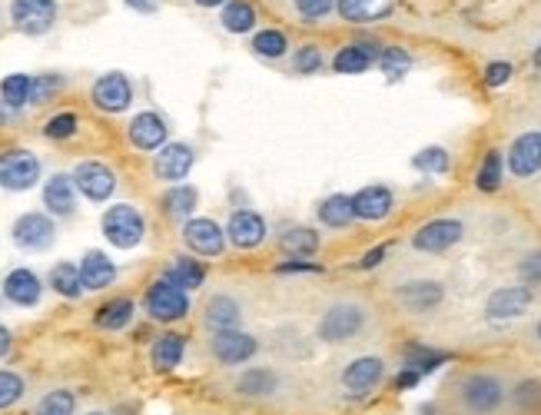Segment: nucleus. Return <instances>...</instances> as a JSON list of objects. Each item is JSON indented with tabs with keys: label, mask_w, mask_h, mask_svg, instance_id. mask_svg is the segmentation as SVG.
<instances>
[{
	"label": "nucleus",
	"mask_w": 541,
	"mask_h": 415,
	"mask_svg": "<svg viewBox=\"0 0 541 415\" xmlns=\"http://www.w3.org/2000/svg\"><path fill=\"white\" fill-rule=\"evenodd\" d=\"M183 359H186V339L180 332H163V336L150 346V366L160 372V376L180 369Z\"/></svg>",
	"instance_id": "cd10ccee"
},
{
	"label": "nucleus",
	"mask_w": 541,
	"mask_h": 415,
	"mask_svg": "<svg viewBox=\"0 0 541 415\" xmlns=\"http://www.w3.org/2000/svg\"><path fill=\"white\" fill-rule=\"evenodd\" d=\"M369 326H372V313L366 306L356 303V299H339V303H332L319 316L316 336L326 346H346V342H356Z\"/></svg>",
	"instance_id": "f03ea898"
},
{
	"label": "nucleus",
	"mask_w": 541,
	"mask_h": 415,
	"mask_svg": "<svg viewBox=\"0 0 541 415\" xmlns=\"http://www.w3.org/2000/svg\"><path fill=\"white\" fill-rule=\"evenodd\" d=\"M193 166H196V150L190 147V143L173 140V143H166V147L156 150L153 173H156V180H163V183H183Z\"/></svg>",
	"instance_id": "4be33fe9"
},
{
	"label": "nucleus",
	"mask_w": 541,
	"mask_h": 415,
	"mask_svg": "<svg viewBox=\"0 0 541 415\" xmlns=\"http://www.w3.org/2000/svg\"><path fill=\"white\" fill-rule=\"evenodd\" d=\"M452 362V352H442V349H435V346H425V342H409L402 352V366H412L419 376H432L435 369H442V366H449Z\"/></svg>",
	"instance_id": "2f4dec72"
},
{
	"label": "nucleus",
	"mask_w": 541,
	"mask_h": 415,
	"mask_svg": "<svg viewBox=\"0 0 541 415\" xmlns=\"http://www.w3.org/2000/svg\"><path fill=\"white\" fill-rule=\"evenodd\" d=\"M395 389H399V392H409V389H415V386H419V382H422V376H419V372H415L412 366H402L399 372H395Z\"/></svg>",
	"instance_id": "5fc2aeb1"
},
{
	"label": "nucleus",
	"mask_w": 541,
	"mask_h": 415,
	"mask_svg": "<svg viewBox=\"0 0 541 415\" xmlns=\"http://www.w3.org/2000/svg\"><path fill=\"white\" fill-rule=\"evenodd\" d=\"M289 60H293V70L296 74H319L322 64H326V54H322V47L319 44H299L293 54H289Z\"/></svg>",
	"instance_id": "49530a36"
},
{
	"label": "nucleus",
	"mask_w": 541,
	"mask_h": 415,
	"mask_svg": "<svg viewBox=\"0 0 541 415\" xmlns=\"http://www.w3.org/2000/svg\"><path fill=\"white\" fill-rule=\"evenodd\" d=\"M64 87H67L64 74H40V77H34V87H30V107H44V103L54 100Z\"/></svg>",
	"instance_id": "de8ad7c7"
},
{
	"label": "nucleus",
	"mask_w": 541,
	"mask_h": 415,
	"mask_svg": "<svg viewBox=\"0 0 541 415\" xmlns=\"http://www.w3.org/2000/svg\"><path fill=\"white\" fill-rule=\"evenodd\" d=\"M259 352L256 336H249L243 329H230V332H213L210 336V356L220 362V366H243Z\"/></svg>",
	"instance_id": "6ab92c4d"
},
{
	"label": "nucleus",
	"mask_w": 541,
	"mask_h": 415,
	"mask_svg": "<svg viewBox=\"0 0 541 415\" xmlns=\"http://www.w3.org/2000/svg\"><path fill=\"white\" fill-rule=\"evenodd\" d=\"M269 236V223L263 213H256L253 206H239V210L230 213V223H226V243L233 249H259Z\"/></svg>",
	"instance_id": "2eb2a0df"
},
{
	"label": "nucleus",
	"mask_w": 541,
	"mask_h": 415,
	"mask_svg": "<svg viewBox=\"0 0 541 415\" xmlns=\"http://www.w3.org/2000/svg\"><path fill=\"white\" fill-rule=\"evenodd\" d=\"M379 54H382V44L376 37H359V40H352V44L336 50V57H332V70H336V74H349V77L366 74V70L376 67Z\"/></svg>",
	"instance_id": "5701e85b"
},
{
	"label": "nucleus",
	"mask_w": 541,
	"mask_h": 415,
	"mask_svg": "<svg viewBox=\"0 0 541 415\" xmlns=\"http://www.w3.org/2000/svg\"><path fill=\"white\" fill-rule=\"evenodd\" d=\"M74 186H77V193L83 196V200H90V203H107L113 193H117V173H113V166H107L103 160H80L74 166Z\"/></svg>",
	"instance_id": "ddd939ff"
},
{
	"label": "nucleus",
	"mask_w": 541,
	"mask_h": 415,
	"mask_svg": "<svg viewBox=\"0 0 541 415\" xmlns=\"http://www.w3.org/2000/svg\"><path fill=\"white\" fill-rule=\"evenodd\" d=\"M505 183V153L502 150H488L482 163L475 170V190L478 193H498Z\"/></svg>",
	"instance_id": "c9c22d12"
},
{
	"label": "nucleus",
	"mask_w": 541,
	"mask_h": 415,
	"mask_svg": "<svg viewBox=\"0 0 541 415\" xmlns=\"http://www.w3.org/2000/svg\"><path fill=\"white\" fill-rule=\"evenodd\" d=\"M10 27L24 37H47L60 20V0H10Z\"/></svg>",
	"instance_id": "423d86ee"
},
{
	"label": "nucleus",
	"mask_w": 541,
	"mask_h": 415,
	"mask_svg": "<svg viewBox=\"0 0 541 415\" xmlns=\"http://www.w3.org/2000/svg\"><path fill=\"white\" fill-rule=\"evenodd\" d=\"M130 10H137V14H153L156 7H160V0H123Z\"/></svg>",
	"instance_id": "13d9d810"
},
{
	"label": "nucleus",
	"mask_w": 541,
	"mask_h": 415,
	"mask_svg": "<svg viewBox=\"0 0 541 415\" xmlns=\"http://www.w3.org/2000/svg\"><path fill=\"white\" fill-rule=\"evenodd\" d=\"M386 256H389V243L372 246L356 259V269H362V273H372V269H379L382 263H386Z\"/></svg>",
	"instance_id": "864d4df0"
},
{
	"label": "nucleus",
	"mask_w": 541,
	"mask_h": 415,
	"mask_svg": "<svg viewBox=\"0 0 541 415\" xmlns=\"http://www.w3.org/2000/svg\"><path fill=\"white\" fill-rule=\"evenodd\" d=\"M535 339L541 342V319H538V326H535Z\"/></svg>",
	"instance_id": "680f3d73"
},
{
	"label": "nucleus",
	"mask_w": 541,
	"mask_h": 415,
	"mask_svg": "<svg viewBox=\"0 0 541 415\" xmlns=\"http://www.w3.org/2000/svg\"><path fill=\"white\" fill-rule=\"evenodd\" d=\"M220 20L223 27L230 30V34H249V30L256 27V7L249 4V0H226L220 7Z\"/></svg>",
	"instance_id": "e433bc0d"
},
{
	"label": "nucleus",
	"mask_w": 541,
	"mask_h": 415,
	"mask_svg": "<svg viewBox=\"0 0 541 415\" xmlns=\"http://www.w3.org/2000/svg\"><path fill=\"white\" fill-rule=\"evenodd\" d=\"M14 123H20V110L7 107V103L0 100V127H14Z\"/></svg>",
	"instance_id": "4d7b16f0"
},
{
	"label": "nucleus",
	"mask_w": 541,
	"mask_h": 415,
	"mask_svg": "<svg viewBox=\"0 0 541 415\" xmlns=\"http://www.w3.org/2000/svg\"><path fill=\"white\" fill-rule=\"evenodd\" d=\"M77 130H80V117L74 110H60V113H54L47 123H44V137L47 140H54V143H64V140H74L77 137Z\"/></svg>",
	"instance_id": "c03bdc74"
},
{
	"label": "nucleus",
	"mask_w": 541,
	"mask_h": 415,
	"mask_svg": "<svg viewBox=\"0 0 541 415\" xmlns=\"http://www.w3.org/2000/svg\"><path fill=\"white\" fill-rule=\"evenodd\" d=\"M90 103L100 113H110V117L127 113L133 107V80L123 74V70H107V74H100L93 80Z\"/></svg>",
	"instance_id": "9b49d317"
},
{
	"label": "nucleus",
	"mask_w": 541,
	"mask_h": 415,
	"mask_svg": "<svg viewBox=\"0 0 541 415\" xmlns=\"http://www.w3.org/2000/svg\"><path fill=\"white\" fill-rule=\"evenodd\" d=\"M10 240H14L17 249H24V253H47L57 243V220L40 210L20 213L10 223Z\"/></svg>",
	"instance_id": "6e6552de"
},
{
	"label": "nucleus",
	"mask_w": 541,
	"mask_h": 415,
	"mask_svg": "<svg viewBox=\"0 0 541 415\" xmlns=\"http://www.w3.org/2000/svg\"><path fill=\"white\" fill-rule=\"evenodd\" d=\"M392 296L409 316H429L445 303V286L439 279L419 276V279H405V283H399Z\"/></svg>",
	"instance_id": "f8f14e48"
},
{
	"label": "nucleus",
	"mask_w": 541,
	"mask_h": 415,
	"mask_svg": "<svg viewBox=\"0 0 541 415\" xmlns=\"http://www.w3.org/2000/svg\"><path fill=\"white\" fill-rule=\"evenodd\" d=\"M87 415H107V412H97V409H93V412H87Z\"/></svg>",
	"instance_id": "0e129e2a"
},
{
	"label": "nucleus",
	"mask_w": 541,
	"mask_h": 415,
	"mask_svg": "<svg viewBox=\"0 0 541 415\" xmlns=\"http://www.w3.org/2000/svg\"><path fill=\"white\" fill-rule=\"evenodd\" d=\"M376 64H379L382 74H386L389 83H399L415 67V60H412V54L405 47H382V54H379Z\"/></svg>",
	"instance_id": "a19ab883"
},
{
	"label": "nucleus",
	"mask_w": 541,
	"mask_h": 415,
	"mask_svg": "<svg viewBox=\"0 0 541 415\" xmlns=\"http://www.w3.org/2000/svg\"><path fill=\"white\" fill-rule=\"evenodd\" d=\"M336 14L349 24H372L392 14V4L386 0H336Z\"/></svg>",
	"instance_id": "f704fd0d"
},
{
	"label": "nucleus",
	"mask_w": 541,
	"mask_h": 415,
	"mask_svg": "<svg viewBox=\"0 0 541 415\" xmlns=\"http://www.w3.org/2000/svg\"><path fill=\"white\" fill-rule=\"evenodd\" d=\"M236 392L243 399H273L279 392V376L273 369H246L236 379Z\"/></svg>",
	"instance_id": "72a5a7b5"
},
{
	"label": "nucleus",
	"mask_w": 541,
	"mask_h": 415,
	"mask_svg": "<svg viewBox=\"0 0 541 415\" xmlns=\"http://www.w3.org/2000/svg\"><path fill=\"white\" fill-rule=\"evenodd\" d=\"M508 406L515 412H538L541 409V379L525 376L508 389Z\"/></svg>",
	"instance_id": "58836bf2"
},
{
	"label": "nucleus",
	"mask_w": 541,
	"mask_h": 415,
	"mask_svg": "<svg viewBox=\"0 0 541 415\" xmlns=\"http://www.w3.org/2000/svg\"><path fill=\"white\" fill-rule=\"evenodd\" d=\"M395 210V190L386 183H372L352 193V213L362 223H382L389 220Z\"/></svg>",
	"instance_id": "aec40b11"
},
{
	"label": "nucleus",
	"mask_w": 541,
	"mask_h": 415,
	"mask_svg": "<svg viewBox=\"0 0 541 415\" xmlns=\"http://www.w3.org/2000/svg\"><path fill=\"white\" fill-rule=\"evenodd\" d=\"M183 243L193 256L216 259L226 253V230L210 216H190L183 223Z\"/></svg>",
	"instance_id": "4468645a"
},
{
	"label": "nucleus",
	"mask_w": 541,
	"mask_h": 415,
	"mask_svg": "<svg viewBox=\"0 0 541 415\" xmlns=\"http://www.w3.org/2000/svg\"><path fill=\"white\" fill-rule=\"evenodd\" d=\"M103 240L117 249H137L147 240V216H143L133 203H113L100 216Z\"/></svg>",
	"instance_id": "7ed1b4c3"
},
{
	"label": "nucleus",
	"mask_w": 541,
	"mask_h": 415,
	"mask_svg": "<svg viewBox=\"0 0 541 415\" xmlns=\"http://www.w3.org/2000/svg\"><path fill=\"white\" fill-rule=\"evenodd\" d=\"M455 402L465 415H498L508 406V389L495 372H465L455 382Z\"/></svg>",
	"instance_id": "f257e3e1"
},
{
	"label": "nucleus",
	"mask_w": 541,
	"mask_h": 415,
	"mask_svg": "<svg viewBox=\"0 0 541 415\" xmlns=\"http://www.w3.org/2000/svg\"><path fill=\"white\" fill-rule=\"evenodd\" d=\"M203 326L210 332H230L243 326V306L233 293H213L203 303Z\"/></svg>",
	"instance_id": "393cba45"
},
{
	"label": "nucleus",
	"mask_w": 541,
	"mask_h": 415,
	"mask_svg": "<svg viewBox=\"0 0 541 415\" xmlns=\"http://www.w3.org/2000/svg\"><path fill=\"white\" fill-rule=\"evenodd\" d=\"M30 87H34V77L30 74H7L0 80V100L24 113L30 107Z\"/></svg>",
	"instance_id": "ea45409f"
},
{
	"label": "nucleus",
	"mask_w": 541,
	"mask_h": 415,
	"mask_svg": "<svg viewBox=\"0 0 541 415\" xmlns=\"http://www.w3.org/2000/svg\"><path fill=\"white\" fill-rule=\"evenodd\" d=\"M0 306H4V296H0Z\"/></svg>",
	"instance_id": "69168bd1"
},
{
	"label": "nucleus",
	"mask_w": 541,
	"mask_h": 415,
	"mask_svg": "<svg viewBox=\"0 0 541 415\" xmlns=\"http://www.w3.org/2000/svg\"><path fill=\"white\" fill-rule=\"evenodd\" d=\"M47 286H50V293H57L60 299H80L87 293V289H83V279H80V266L70 263V259H60V263L50 266Z\"/></svg>",
	"instance_id": "473e14b6"
},
{
	"label": "nucleus",
	"mask_w": 541,
	"mask_h": 415,
	"mask_svg": "<svg viewBox=\"0 0 541 415\" xmlns=\"http://www.w3.org/2000/svg\"><path fill=\"white\" fill-rule=\"evenodd\" d=\"M127 140L133 150L140 153H156L160 147L170 143V123L163 120V113L156 110H140L137 117L130 120L127 127Z\"/></svg>",
	"instance_id": "a211bd4d"
},
{
	"label": "nucleus",
	"mask_w": 541,
	"mask_h": 415,
	"mask_svg": "<svg viewBox=\"0 0 541 415\" xmlns=\"http://www.w3.org/2000/svg\"><path fill=\"white\" fill-rule=\"evenodd\" d=\"M253 54L263 60H283L289 57V37L279 27H263L253 34Z\"/></svg>",
	"instance_id": "4c0bfd02"
},
{
	"label": "nucleus",
	"mask_w": 541,
	"mask_h": 415,
	"mask_svg": "<svg viewBox=\"0 0 541 415\" xmlns=\"http://www.w3.org/2000/svg\"><path fill=\"white\" fill-rule=\"evenodd\" d=\"M512 77H515V67L508 64V60H492V64L485 67V74H482L485 87H492V90L505 87V83L512 80Z\"/></svg>",
	"instance_id": "603ef678"
},
{
	"label": "nucleus",
	"mask_w": 541,
	"mask_h": 415,
	"mask_svg": "<svg viewBox=\"0 0 541 415\" xmlns=\"http://www.w3.org/2000/svg\"><path fill=\"white\" fill-rule=\"evenodd\" d=\"M190 293L180 289L170 279H153L147 286V293H143V309H147V316L153 323H163V326H173L180 323V319L190 316Z\"/></svg>",
	"instance_id": "20e7f679"
},
{
	"label": "nucleus",
	"mask_w": 541,
	"mask_h": 415,
	"mask_svg": "<svg viewBox=\"0 0 541 415\" xmlns=\"http://www.w3.org/2000/svg\"><path fill=\"white\" fill-rule=\"evenodd\" d=\"M316 220L326 226V230H349V226L356 223L352 196L349 193H329L326 200H319V206H316Z\"/></svg>",
	"instance_id": "c85d7f7f"
},
{
	"label": "nucleus",
	"mask_w": 541,
	"mask_h": 415,
	"mask_svg": "<svg viewBox=\"0 0 541 415\" xmlns=\"http://www.w3.org/2000/svg\"><path fill=\"white\" fill-rule=\"evenodd\" d=\"M196 7H203V10H216V7H223L226 0H193Z\"/></svg>",
	"instance_id": "bf43d9fd"
},
{
	"label": "nucleus",
	"mask_w": 541,
	"mask_h": 415,
	"mask_svg": "<svg viewBox=\"0 0 541 415\" xmlns=\"http://www.w3.org/2000/svg\"><path fill=\"white\" fill-rule=\"evenodd\" d=\"M412 170H419L425 176H445L452 170V153L445 147H425L412 157Z\"/></svg>",
	"instance_id": "37998d69"
},
{
	"label": "nucleus",
	"mask_w": 541,
	"mask_h": 415,
	"mask_svg": "<svg viewBox=\"0 0 541 415\" xmlns=\"http://www.w3.org/2000/svg\"><path fill=\"white\" fill-rule=\"evenodd\" d=\"M30 415H77V396L70 389H50L37 399Z\"/></svg>",
	"instance_id": "79ce46f5"
},
{
	"label": "nucleus",
	"mask_w": 541,
	"mask_h": 415,
	"mask_svg": "<svg viewBox=\"0 0 541 415\" xmlns=\"http://www.w3.org/2000/svg\"><path fill=\"white\" fill-rule=\"evenodd\" d=\"M319 246H322L319 233L312 230V226H303V223H293L279 233V249L293 259H312L319 253Z\"/></svg>",
	"instance_id": "c756f323"
},
{
	"label": "nucleus",
	"mask_w": 541,
	"mask_h": 415,
	"mask_svg": "<svg viewBox=\"0 0 541 415\" xmlns=\"http://www.w3.org/2000/svg\"><path fill=\"white\" fill-rule=\"evenodd\" d=\"M10 352H14V332H10V326L0 323V359H7Z\"/></svg>",
	"instance_id": "6e6d98bb"
},
{
	"label": "nucleus",
	"mask_w": 541,
	"mask_h": 415,
	"mask_svg": "<svg viewBox=\"0 0 541 415\" xmlns=\"http://www.w3.org/2000/svg\"><path fill=\"white\" fill-rule=\"evenodd\" d=\"M163 279H170L186 293H193V289H200L206 283V266L200 256H173L170 266L163 269Z\"/></svg>",
	"instance_id": "7c9ffc66"
},
{
	"label": "nucleus",
	"mask_w": 541,
	"mask_h": 415,
	"mask_svg": "<svg viewBox=\"0 0 541 415\" xmlns=\"http://www.w3.org/2000/svg\"><path fill=\"white\" fill-rule=\"evenodd\" d=\"M535 303V289L525 286V283H515V286H502L495 293H488L485 299V319L492 326H508L515 319H522L528 309Z\"/></svg>",
	"instance_id": "9d476101"
},
{
	"label": "nucleus",
	"mask_w": 541,
	"mask_h": 415,
	"mask_svg": "<svg viewBox=\"0 0 541 415\" xmlns=\"http://www.w3.org/2000/svg\"><path fill=\"white\" fill-rule=\"evenodd\" d=\"M0 296H4V303L17 309H34L44 299V279L30 266H17L0 279Z\"/></svg>",
	"instance_id": "dca6fc26"
},
{
	"label": "nucleus",
	"mask_w": 541,
	"mask_h": 415,
	"mask_svg": "<svg viewBox=\"0 0 541 415\" xmlns=\"http://www.w3.org/2000/svg\"><path fill=\"white\" fill-rule=\"evenodd\" d=\"M40 200H44V210L54 216V220H67V216L77 213V186H74V176L70 173H50L44 180V190H40Z\"/></svg>",
	"instance_id": "412c9836"
},
{
	"label": "nucleus",
	"mask_w": 541,
	"mask_h": 415,
	"mask_svg": "<svg viewBox=\"0 0 541 415\" xmlns=\"http://www.w3.org/2000/svg\"><path fill=\"white\" fill-rule=\"evenodd\" d=\"M326 266H319V263H312V259H283V263L276 266V273L279 276H319Z\"/></svg>",
	"instance_id": "3c124183"
},
{
	"label": "nucleus",
	"mask_w": 541,
	"mask_h": 415,
	"mask_svg": "<svg viewBox=\"0 0 541 415\" xmlns=\"http://www.w3.org/2000/svg\"><path fill=\"white\" fill-rule=\"evenodd\" d=\"M27 396V379L17 369H0V412L14 409Z\"/></svg>",
	"instance_id": "a18cd8bd"
},
{
	"label": "nucleus",
	"mask_w": 541,
	"mask_h": 415,
	"mask_svg": "<svg viewBox=\"0 0 541 415\" xmlns=\"http://www.w3.org/2000/svg\"><path fill=\"white\" fill-rule=\"evenodd\" d=\"M196 206H200V190L190 186V183H173L170 190L163 193V200H160L163 216H166V220H173V223H186L196 213Z\"/></svg>",
	"instance_id": "bb28decb"
},
{
	"label": "nucleus",
	"mask_w": 541,
	"mask_h": 415,
	"mask_svg": "<svg viewBox=\"0 0 541 415\" xmlns=\"http://www.w3.org/2000/svg\"><path fill=\"white\" fill-rule=\"evenodd\" d=\"M505 170L515 180H532V176L541 173V130L518 133L505 153Z\"/></svg>",
	"instance_id": "f3484780"
},
{
	"label": "nucleus",
	"mask_w": 541,
	"mask_h": 415,
	"mask_svg": "<svg viewBox=\"0 0 541 415\" xmlns=\"http://www.w3.org/2000/svg\"><path fill=\"white\" fill-rule=\"evenodd\" d=\"M40 176H44V163H40L34 150L27 147L0 150V190L27 193L40 183Z\"/></svg>",
	"instance_id": "39448f33"
},
{
	"label": "nucleus",
	"mask_w": 541,
	"mask_h": 415,
	"mask_svg": "<svg viewBox=\"0 0 541 415\" xmlns=\"http://www.w3.org/2000/svg\"><path fill=\"white\" fill-rule=\"evenodd\" d=\"M465 240V223L459 216H435L409 236V246L422 256H442Z\"/></svg>",
	"instance_id": "0eeeda50"
},
{
	"label": "nucleus",
	"mask_w": 541,
	"mask_h": 415,
	"mask_svg": "<svg viewBox=\"0 0 541 415\" xmlns=\"http://www.w3.org/2000/svg\"><path fill=\"white\" fill-rule=\"evenodd\" d=\"M293 7H296L299 20L319 24V20H326L332 10H336V0H293Z\"/></svg>",
	"instance_id": "09e8293b"
},
{
	"label": "nucleus",
	"mask_w": 541,
	"mask_h": 415,
	"mask_svg": "<svg viewBox=\"0 0 541 415\" xmlns=\"http://www.w3.org/2000/svg\"><path fill=\"white\" fill-rule=\"evenodd\" d=\"M0 34H4V10H0Z\"/></svg>",
	"instance_id": "e2e57ef3"
},
{
	"label": "nucleus",
	"mask_w": 541,
	"mask_h": 415,
	"mask_svg": "<svg viewBox=\"0 0 541 415\" xmlns=\"http://www.w3.org/2000/svg\"><path fill=\"white\" fill-rule=\"evenodd\" d=\"M382 379H386V362L379 356H356L339 372V386L352 402L369 399L382 386Z\"/></svg>",
	"instance_id": "1a4fd4ad"
},
{
	"label": "nucleus",
	"mask_w": 541,
	"mask_h": 415,
	"mask_svg": "<svg viewBox=\"0 0 541 415\" xmlns=\"http://www.w3.org/2000/svg\"><path fill=\"white\" fill-rule=\"evenodd\" d=\"M515 273H518V283H525L532 289L541 286V249H532V253H525L522 259H518Z\"/></svg>",
	"instance_id": "8fccbe9b"
},
{
	"label": "nucleus",
	"mask_w": 541,
	"mask_h": 415,
	"mask_svg": "<svg viewBox=\"0 0 541 415\" xmlns=\"http://www.w3.org/2000/svg\"><path fill=\"white\" fill-rule=\"evenodd\" d=\"M77 266H80V279L87 293H103V289H110L120 276L117 263H113L103 249H87Z\"/></svg>",
	"instance_id": "b1692460"
},
{
	"label": "nucleus",
	"mask_w": 541,
	"mask_h": 415,
	"mask_svg": "<svg viewBox=\"0 0 541 415\" xmlns=\"http://www.w3.org/2000/svg\"><path fill=\"white\" fill-rule=\"evenodd\" d=\"M532 64H535V70H541V44L535 47V57H532Z\"/></svg>",
	"instance_id": "052dcab7"
},
{
	"label": "nucleus",
	"mask_w": 541,
	"mask_h": 415,
	"mask_svg": "<svg viewBox=\"0 0 541 415\" xmlns=\"http://www.w3.org/2000/svg\"><path fill=\"white\" fill-rule=\"evenodd\" d=\"M133 319H137V303L130 296H113L93 309V326L100 332H123L133 326Z\"/></svg>",
	"instance_id": "a878e982"
}]
</instances>
